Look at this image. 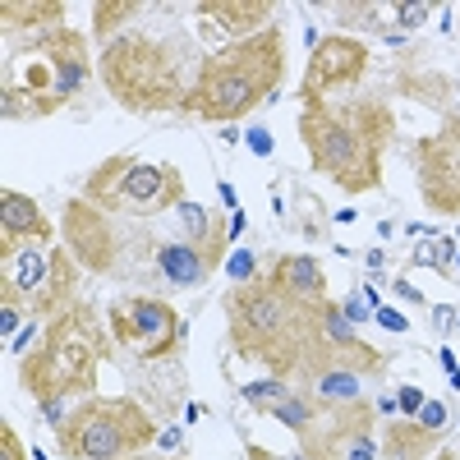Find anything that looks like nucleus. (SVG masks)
I'll return each mask as SVG.
<instances>
[{
    "label": "nucleus",
    "mask_w": 460,
    "mask_h": 460,
    "mask_svg": "<svg viewBox=\"0 0 460 460\" xmlns=\"http://www.w3.org/2000/svg\"><path fill=\"white\" fill-rule=\"evenodd\" d=\"M157 424L134 396H88L56 429L65 460H129L157 442Z\"/></svg>",
    "instance_id": "6e6552de"
},
{
    "label": "nucleus",
    "mask_w": 460,
    "mask_h": 460,
    "mask_svg": "<svg viewBox=\"0 0 460 460\" xmlns=\"http://www.w3.org/2000/svg\"><path fill=\"white\" fill-rule=\"evenodd\" d=\"M336 460H377V442H373V433H368V438H355Z\"/></svg>",
    "instance_id": "a878e982"
},
{
    "label": "nucleus",
    "mask_w": 460,
    "mask_h": 460,
    "mask_svg": "<svg viewBox=\"0 0 460 460\" xmlns=\"http://www.w3.org/2000/svg\"><path fill=\"white\" fill-rule=\"evenodd\" d=\"M377 410H382V414H396V410H401V401H396V396H382V401H377Z\"/></svg>",
    "instance_id": "72a5a7b5"
},
{
    "label": "nucleus",
    "mask_w": 460,
    "mask_h": 460,
    "mask_svg": "<svg viewBox=\"0 0 460 460\" xmlns=\"http://www.w3.org/2000/svg\"><path fill=\"white\" fill-rule=\"evenodd\" d=\"M396 401H401V410H405V414H419V410H424V392H419V387H401V396H396Z\"/></svg>",
    "instance_id": "7c9ffc66"
},
{
    "label": "nucleus",
    "mask_w": 460,
    "mask_h": 460,
    "mask_svg": "<svg viewBox=\"0 0 460 460\" xmlns=\"http://www.w3.org/2000/svg\"><path fill=\"white\" fill-rule=\"evenodd\" d=\"M392 138L396 115L382 97H327L299 106V143L309 152L314 171L350 199L382 189V162H387Z\"/></svg>",
    "instance_id": "f257e3e1"
},
{
    "label": "nucleus",
    "mask_w": 460,
    "mask_h": 460,
    "mask_svg": "<svg viewBox=\"0 0 460 460\" xmlns=\"http://www.w3.org/2000/svg\"><path fill=\"white\" fill-rule=\"evenodd\" d=\"M203 60H208L203 47L175 23L125 28L115 42L102 47L97 74L115 106L134 115H162V111H184Z\"/></svg>",
    "instance_id": "f03ea898"
},
{
    "label": "nucleus",
    "mask_w": 460,
    "mask_h": 460,
    "mask_svg": "<svg viewBox=\"0 0 460 460\" xmlns=\"http://www.w3.org/2000/svg\"><path fill=\"white\" fill-rule=\"evenodd\" d=\"M396 295H401V299H410V304H424V295H419L414 286H405V281H396Z\"/></svg>",
    "instance_id": "473e14b6"
},
{
    "label": "nucleus",
    "mask_w": 460,
    "mask_h": 460,
    "mask_svg": "<svg viewBox=\"0 0 460 460\" xmlns=\"http://www.w3.org/2000/svg\"><path fill=\"white\" fill-rule=\"evenodd\" d=\"M111 359V327L93 299H74L60 318L42 327L37 350L19 359V377L37 405L65 396H97L102 364Z\"/></svg>",
    "instance_id": "39448f33"
},
{
    "label": "nucleus",
    "mask_w": 460,
    "mask_h": 460,
    "mask_svg": "<svg viewBox=\"0 0 460 460\" xmlns=\"http://www.w3.org/2000/svg\"><path fill=\"white\" fill-rule=\"evenodd\" d=\"M19 244H56V221L19 189L0 194V253H14Z\"/></svg>",
    "instance_id": "dca6fc26"
},
{
    "label": "nucleus",
    "mask_w": 460,
    "mask_h": 460,
    "mask_svg": "<svg viewBox=\"0 0 460 460\" xmlns=\"http://www.w3.org/2000/svg\"><path fill=\"white\" fill-rule=\"evenodd\" d=\"M286 392H290V382H281V377H262V382H249V387H240V401H249L253 410L267 414Z\"/></svg>",
    "instance_id": "4be33fe9"
},
{
    "label": "nucleus",
    "mask_w": 460,
    "mask_h": 460,
    "mask_svg": "<svg viewBox=\"0 0 460 460\" xmlns=\"http://www.w3.org/2000/svg\"><path fill=\"white\" fill-rule=\"evenodd\" d=\"M111 341L129 350L134 359H166L184 341V318L171 299L157 295H125L106 309Z\"/></svg>",
    "instance_id": "9b49d317"
},
{
    "label": "nucleus",
    "mask_w": 460,
    "mask_h": 460,
    "mask_svg": "<svg viewBox=\"0 0 460 460\" xmlns=\"http://www.w3.org/2000/svg\"><path fill=\"white\" fill-rule=\"evenodd\" d=\"M60 235L79 267L106 281H157V253L166 235L152 230V221L115 217L88 199H69L60 217Z\"/></svg>",
    "instance_id": "0eeeda50"
},
{
    "label": "nucleus",
    "mask_w": 460,
    "mask_h": 460,
    "mask_svg": "<svg viewBox=\"0 0 460 460\" xmlns=\"http://www.w3.org/2000/svg\"><path fill=\"white\" fill-rule=\"evenodd\" d=\"M382 262H387V253H382V249H373V253H368V272H377Z\"/></svg>",
    "instance_id": "c9c22d12"
},
{
    "label": "nucleus",
    "mask_w": 460,
    "mask_h": 460,
    "mask_svg": "<svg viewBox=\"0 0 460 460\" xmlns=\"http://www.w3.org/2000/svg\"><path fill=\"white\" fill-rule=\"evenodd\" d=\"M286 460H332V456H318V451H304V447H299V451L286 456Z\"/></svg>",
    "instance_id": "f704fd0d"
},
{
    "label": "nucleus",
    "mask_w": 460,
    "mask_h": 460,
    "mask_svg": "<svg viewBox=\"0 0 460 460\" xmlns=\"http://www.w3.org/2000/svg\"><path fill=\"white\" fill-rule=\"evenodd\" d=\"M341 314L350 318V323H364V318H373V309L359 299V295H350V299H341Z\"/></svg>",
    "instance_id": "c756f323"
},
{
    "label": "nucleus",
    "mask_w": 460,
    "mask_h": 460,
    "mask_svg": "<svg viewBox=\"0 0 460 460\" xmlns=\"http://www.w3.org/2000/svg\"><path fill=\"white\" fill-rule=\"evenodd\" d=\"M451 253H456V240L451 235H424L414 244V262H429V267H438V272H447L451 267Z\"/></svg>",
    "instance_id": "5701e85b"
},
{
    "label": "nucleus",
    "mask_w": 460,
    "mask_h": 460,
    "mask_svg": "<svg viewBox=\"0 0 460 460\" xmlns=\"http://www.w3.org/2000/svg\"><path fill=\"white\" fill-rule=\"evenodd\" d=\"M143 14V5H134V0H97L93 5V37H102V42H115L120 37V28Z\"/></svg>",
    "instance_id": "412c9836"
},
{
    "label": "nucleus",
    "mask_w": 460,
    "mask_h": 460,
    "mask_svg": "<svg viewBox=\"0 0 460 460\" xmlns=\"http://www.w3.org/2000/svg\"><path fill=\"white\" fill-rule=\"evenodd\" d=\"M368 74V47L359 37L345 32H327L314 42L309 65H304V84H299V102H327L341 88H359Z\"/></svg>",
    "instance_id": "ddd939ff"
},
{
    "label": "nucleus",
    "mask_w": 460,
    "mask_h": 460,
    "mask_svg": "<svg viewBox=\"0 0 460 460\" xmlns=\"http://www.w3.org/2000/svg\"><path fill=\"white\" fill-rule=\"evenodd\" d=\"M194 14H199L203 42H217L221 37L226 47H235V42H244V37L272 28L277 5H267V0H199Z\"/></svg>",
    "instance_id": "2eb2a0df"
},
{
    "label": "nucleus",
    "mask_w": 460,
    "mask_h": 460,
    "mask_svg": "<svg viewBox=\"0 0 460 460\" xmlns=\"http://www.w3.org/2000/svg\"><path fill=\"white\" fill-rule=\"evenodd\" d=\"M419 424L433 429V433H442V429H447V410H442L438 401H424V410H419Z\"/></svg>",
    "instance_id": "bb28decb"
},
{
    "label": "nucleus",
    "mask_w": 460,
    "mask_h": 460,
    "mask_svg": "<svg viewBox=\"0 0 460 460\" xmlns=\"http://www.w3.org/2000/svg\"><path fill=\"white\" fill-rule=\"evenodd\" d=\"M438 442H442V433H433L424 424H387V456L392 460H424Z\"/></svg>",
    "instance_id": "aec40b11"
},
{
    "label": "nucleus",
    "mask_w": 460,
    "mask_h": 460,
    "mask_svg": "<svg viewBox=\"0 0 460 460\" xmlns=\"http://www.w3.org/2000/svg\"><path fill=\"white\" fill-rule=\"evenodd\" d=\"M93 79L88 32L79 28H42L19 32V47H5L0 65V115L5 120H47L65 111Z\"/></svg>",
    "instance_id": "7ed1b4c3"
},
{
    "label": "nucleus",
    "mask_w": 460,
    "mask_h": 460,
    "mask_svg": "<svg viewBox=\"0 0 460 460\" xmlns=\"http://www.w3.org/2000/svg\"><path fill=\"white\" fill-rule=\"evenodd\" d=\"M414 180H419V194L424 203L442 217H460V115L414 143Z\"/></svg>",
    "instance_id": "f8f14e48"
},
{
    "label": "nucleus",
    "mask_w": 460,
    "mask_h": 460,
    "mask_svg": "<svg viewBox=\"0 0 460 460\" xmlns=\"http://www.w3.org/2000/svg\"><path fill=\"white\" fill-rule=\"evenodd\" d=\"M0 23H5V37L19 32H42V28H60L65 23V5L60 0H5L0 5Z\"/></svg>",
    "instance_id": "6ab92c4d"
},
{
    "label": "nucleus",
    "mask_w": 460,
    "mask_h": 460,
    "mask_svg": "<svg viewBox=\"0 0 460 460\" xmlns=\"http://www.w3.org/2000/svg\"><path fill=\"white\" fill-rule=\"evenodd\" d=\"M0 262H5L0 299L32 323L60 318L79 299V258L60 244H19L14 253H0Z\"/></svg>",
    "instance_id": "9d476101"
},
{
    "label": "nucleus",
    "mask_w": 460,
    "mask_h": 460,
    "mask_svg": "<svg viewBox=\"0 0 460 460\" xmlns=\"http://www.w3.org/2000/svg\"><path fill=\"white\" fill-rule=\"evenodd\" d=\"M267 281L281 286L286 295H295L299 304H323L327 295V272L314 253H277L272 267H267Z\"/></svg>",
    "instance_id": "f3484780"
},
{
    "label": "nucleus",
    "mask_w": 460,
    "mask_h": 460,
    "mask_svg": "<svg viewBox=\"0 0 460 460\" xmlns=\"http://www.w3.org/2000/svg\"><path fill=\"white\" fill-rule=\"evenodd\" d=\"M309 364H336V368H350L359 377H377V373L392 368V350H373L368 341H359L350 332V318L341 314V304L323 299L318 304V341H314Z\"/></svg>",
    "instance_id": "4468645a"
},
{
    "label": "nucleus",
    "mask_w": 460,
    "mask_h": 460,
    "mask_svg": "<svg viewBox=\"0 0 460 460\" xmlns=\"http://www.w3.org/2000/svg\"><path fill=\"white\" fill-rule=\"evenodd\" d=\"M226 327L235 355L262 364L272 377L295 382L318 341V304H299L267 277L226 290Z\"/></svg>",
    "instance_id": "20e7f679"
},
{
    "label": "nucleus",
    "mask_w": 460,
    "mask_h": 460,
    "mask_svg": "<svg viewBox=\"0 0 460 460\" xmlns=\"http://www.w3.org/2000/svg\"><path fill=\"white\" fill-rule=\"evenodd\" d=\"M253 267H258L253 253H230V258H226V277L235 281V286H249V281H258V277H253Z\"/></svg>",
    "instance_id": "b1692460"
},
{
    "label": "nucleus",
    "mask_w": 460,
    "mask_h": 460,
    "mask_svg": "<svg viewBox=\"0 0 460 460\" xmlns=\"http://www.w3.org/2000/svg\"><path fill=\"white\" fill-rule=\"evenodd\" d=\"M392 14H396L401 28H419V23L429 19V5H392Z\"/></svg>",
    "instance_id": "cd10ccee"
},
{
    "label": "nucleus",
    "mask_w": 460,
    "mask_h": 460,
    "mask_svg": "<svg viewBox=\"0 0 460 460\" xmlns=\"http://www.w3.org/2000/svg\"><path fill=\"white\" fill-rule=\"evenodd\" d=\"M373 318H377L382 327H392V332H410V318H405V314H396V309H387V304H377Z\"/></svg>",
    "instance_id": "c85d7f7f"
},
{
    "label": "nucleus",
    "mask_w": 460,
    "mask_h": 460,
    "mask_svg": "<svg viewBox=\"0 0 460 460\" xmlns=\"http://www.w3.org/2000/svg\"><path fill=\"white\" fill-rule=\"evenodd\" d=\"M84 199L129 221H157L175 212L189 194H184V175L171 162H143L129 157V152H115V157H106L84 175Z\"/></svg>",
    "instance_id": "1a4fd4ad"
},
{
    "label": "nucleus",
    "mask_w": 460,
    "mask_h": 460,
    "mask_svg": "<svg viewBox=\"0 0 460 460\" xmlns=\"http://www.w3.org/2000/svg\"><path fill=\"white\" fill-rule=\"evenodd\" d=\"M249 143H253V152H272V138H267L262 129H253V134H249Z\"/></svg>",
    "instance_id": "2f4dec72"
},
{
    "label": "nucleus",
    "mask_w": 460,
    "mask_h": 460,
    "mask_svg": "<svg viewBox=\"0 0 460 460\" xmlns=\"http://www.w3.org/2000/svg\"><path fill=\"white\" fill-rule=\"evenodd\" d=\"M286 79V32L281 23L262 28L235 47H221L217 56L203 60L194 93L184 102V115L208 125H230L253 115L262 102H272Z\"/></svg>",
    "instance_id": "423d86ee"
},
{
    "label": "nucleus",
    "mask_w": 460,
    "mask_h": 460,
    "mask_svg": "<svg viewBox=\"0 0 460 460\" xmlns=\"http://www.w3.org/2000/svg\"><path fill=\"white\" fill-rule=\"evenodd\" d=\"M0 460H28V451H23L14 424H0Z\"/></svg>",
    "instance_id": "393cba45"
},
{
    "label": "nucleus",
    "mask_w": 460,
    "mask_h": 460,
    "mask_svg": "<svg viewBox=\"0 0 460 460\" xmlns=\"http://www.w3.org/2000/svg\"><path fill=\"white\" fill-rule=\"evenodd\" d=\"M217 267L203 258V249H194L189 240H166L157 253V281L171 290H199Z\"/></svg>",
    "instance_id": "a211bd4d"
}]
</instances>
